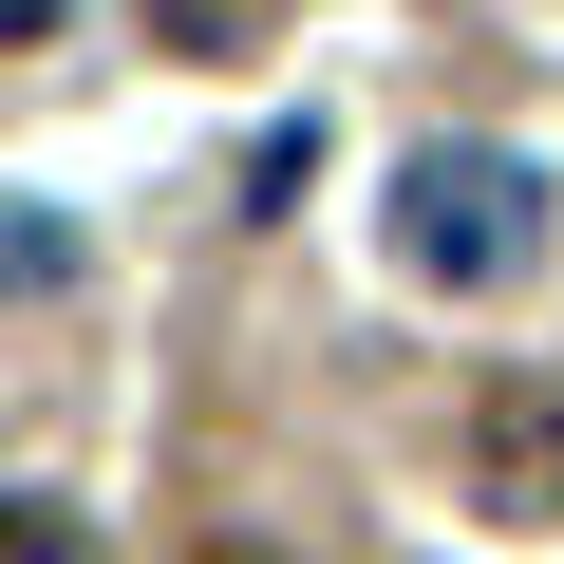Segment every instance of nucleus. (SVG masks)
Returning <instances> with one entry per match:
<instances>
[{
	"label": "nucleus",
	"instance_id": "1",
	"mask_svg": "<svg viewBox=\"0 0 564 564\" xmlns=\"http://www.w3.org/2000/svg\"><path fill=\"white\" fill-rule=\"evenodd\" d=\"M527 245H545V170L527 151H414L395 170V263L414 282H452V302H489V282H527Z\"/></svg>",
	"mask_w": 564,
	"mask_h": 564
},
{
	"label": "nucleus",
	"instance_id": "2",
	"mask_svg": "<svg viewBox=\"0 0 564 564\" xmlns=\"http://www.w3.org/2000/svg\"><path fill=\"white\" fill-rule=\"evenodd\" d=\"M489 489H508V508H564V395H527V414L489 433Z\"/></svg>",
	"mask_w": 564,
	"mask_h": 564
},
{
	"label": "nucleus",
	"instance_id": "3",
	"mask_svg": "<svg viewBox=\"0 0 564 564\" xmlns=\"http://www.w3.org/2000/svg\"><path fill=\"white\" fill-rule=\"evenodd\" d=\"M57 263H76V226H39V207H20V226H0V282H20V302H39V282H57Z\"/></svg>",
	"mask_w": 564,
	"mask_h": 564
},
{
	"label": "nucleus",
	"instance_id": "5",
	"mask_svg": "<svg viewBox=\"0 0 564 564\" xmlns=\"http://www.w3.org/2000/svg\"><path fill=\"white\" fill-rule=\"evenodd\" d=\"M39 20H57V0H0V39H39Z\"/></svg>",
	"mask_w": 564,
	"mask_h": 564
},
{
	"label": "nucleus",
	"instance_id": "4",
	"mask_svg": "<svg viewBox=\"0 0 564 564\" xmlns=\"http://www.w3.org/2000/svg\"><path fill=\"white\" fill-rule=\"evenodd\" d=\"M0 564H95V545H76L57 508H0Z\"/></svg>",
	"mask_w": 564,
	"mask_h": 564
}]
</instances>
